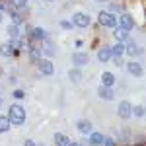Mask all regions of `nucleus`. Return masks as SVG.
<instances>
[{
    "instance_id": "obj_22",
    "label": "nucleus",
    "mask_w": 146,
    "mask_h": 146,
    "mask_svg": "<svg viewBox=\"0 0 146 146\" xmlns=\"http://www.w3.org/2000/svg\"><path fill=\"white\" fill-rule=\"evenodd\" d=\"M76 127H78V131H80V133H84V135L92 133V123H90V121H86V119L78 121V123H76Z\"/></svg>"
},
{
    "instance_id": "obj_11",
    "label": "nucleus",
    "mask_w": 146,
    "mask_h": 146,
    "mask_svg": "<svg viewBox=\"0 0 146 146\" xmlns=\"http://www.w3.org/2000/svg\"><path fill=\"white\" fill-rule=\"evenodd\" d=\"M125 53H127L129 56H138V55H142V51L138 49V45H136L135 41H131V39L125 43Z\"/></svg>"
},
{
    "instance_id": "obj_13",
    "label": "nucleus",
    "mask_w": 146,
    "mask_h": 146,
    "mask_svg": "<svg viewBox=\"0 0 146 146\" xmlns=\"http://www.w3.org/2000/svg\"><path fill=\"white\" fill-rule=\"evenodd\" d=\"M6 12H8V16L12 18V22H14V25H22V23H23V16H22V12L14 10L12 6H8V8H6Z\"/></svg>"
},
{
    "instance_id": "obj_37",
    "label": "nucleus",
    "mask_w": 146,
    "mask_h": 146,
    "mask_svg": "<svg viewBox=\"0 0 146 146\" xmlns=\"http://www.w3.org/2000/svg\"><path fill=\"white\" fill-rule=\"evenodd\" d=\"M0 107H2V98H0Z\"/></svg>"
},
{
    "instance_id": "obj_5",
    "label": "nucleus",
    "mask_w": 146,
    "mask_h": 146,
    "mask_svg": "<svg viewBox=\"0 0 146 146\" xmlns=\"http://www.w3.org/2000/svg\"><path fill=\"white\" fill-rule=\"evenodd\" d=\"M37 68H39V72H41L43 76H53V74H55V64H53V60H49V58H41V60L37 62Z\"/></svg>"
},
{
    "instance_id": "obj_16",
    "label": "nucleus",
    "mask_w": 146,
    "mask_h": 146,
    "mask_svg": "<svg viewBox=\"0 0 146 146\" xmlns=\"http://www.w3.org/2000/svg\"><path fill=\"white\" fill-rule=\"evenodd\" d=\"M103 138H105V135H101V133H90V138L86 140V144L101 146V144H103Z\"/></svg>"
},
{
    "instance_id": "obj_17",
    "label": "nucleus",
    "mask_w": 146,
    "mask_h": 146,
    "mask_svg": "<svg viewBox=\"0 0 146 146\" xmlns=\"http://www.w3.org/2000/svg\"><path fill=\"white\" fill-rule=\"evenodd\" d=\"M101 86L113 88L115 86V74L113 72H101Z\"/></svg>"
},
{
    "instance_id": "obj_34",
    "label": "nucleus",
    "mask_w": 146,
    "mask_h": 146,
    "mask_svg": "<svg viewBox=\"0 0 146 146\" xmlns=\"http://www.w3.org/2000/svg\"><path fill=\"white\" fill-rule=\"evenodd\" d=\"M70 146H84V144H80V142H72Z\"/></svg>"
},
{
    "instance_id": "obj_24",
    "label": "nucleus",
    "mask_w": 146,
    "mask_h": 146,
    "mask_svg": "<svg viewBox=\"0 0 146 146\" xmlns=\"http://www.w3.org/2000/svg\"><path fill=\"white\" fill-rule=\"evenodd\" d=\"M68 78L72 80V82H76V84H78L80 80H82V72H80L78 68H74V70H70V72H68Z\"/></svg>"
},
{
    "instance_id": "obj_36",
    "label": "nucleus",
    "mask_w": 146,
    "mask_h": 146,
    "mask_svg": "<svg viewBox=\"0 0 146 146\" xmlns=\"http://www.w3.org/2000/svg\"><path fill=\"white\" fill-rule=\"evenodd\" d=\"M0 23H2V12H0Z\"/></svg>"
},
{
    "instance_id": "obj_20",
    "label": "nucleus",
    "mask_w": 146,
    "mask_h": 146,
    "mask_svg": "<svg viewBox=\"0 0 146 146\" xmlns=\"http://www.w3.org/2000/svg\"><path fill=\"white\" fill-rule=\"evenodd\" d=\"M8 35H10V39H20V37H23L22 35V27L20 25H8Z\"/></svg>"
},
{
    "instance_id": "obj_31",
    "label": "nucleus",
    "mask_w": 146,
    "mask_h": 146,
    "mask_svg": "<svg viewBox=\"0 0 146 146\" xmlns=\"http://www.w3.org/2000/svg\"><path fill=\"white\" fill-rule=\"evenodd\" d=\"M113 60H115V64H117V66H121V64H123V56H113Z\"/></svg>"
},
{
    "instance_id": "obj_38",
    "label": "nucleus",
    "mask_w": 146,
    "mask_h": 146,
    "mask_svg": "<svg viewBox=\"0 0 146 146\" xmlns=\"http://www.w3.org/2000/svg\"><path fill=\"white\" fill-rule=\"evenodd\" d=\"M98 2H107V0H98Z\"/></svg>"
},
{
    "instance_id": "obj_9",
    "label": "nucleus",
    "mask_w": 146,
    "mask_h": 146,
    "mask_svg": "<svg viewBox=\"0 0 146 146\" xmlns=\"http://www.w3.org/2000/svg\"><path fill=\"white\" fill-rule=\"evenodd\" d=\"M98 96H100L101 100H105V101H111V100H115V90H113V88L100 86V88H98Z\"/></svg>"
},
{
    "instance_id": "obj_14",
    "label": "nucleus",
    "mask_w": 146,
    "mask_h": 146,
    "mask_svg": "<svg viewBox=\"0 0 146 146\" xmlns=\"http://www.w3.org/2000/svg\"><path fill=\"white\" fill-rule=\"evenodd\" d=\"M113 37L117 43H127L129 41V31H125L123 27H115L113 29Z\"/></svg>"
},
{
    "instance_id": "obj_27",
    "label": "nucleus",
    "mask_w": 146,
    "mask_h": 146,
    "mask_svg": "<svg viewBox=\"0 0 146 146\" xmlns=\"http://www.w3.org/2000/svg\"><path fill=\"white\" fill-rule=\"evenodd\" d=\"M60 27H62V29H68V31H70V29H74V25H72L70 20H60Z\"/></svg>"
},
{
    "instance_id": "obj_28",
    "label": "nucleus",
    "mask_w": 146,
    "mask_h": 146,
    "mask_svg": "<svg viewBox=\"0 0 146 146\" xmlns=\"http://www.w3.org/2000/svg\"><path fill=\"white\" fill-rule=\"evenodd\" d=\"M121 10H123L121 4H111L109 6V14H113V16H115V12H121Z\"/></svg>"
},
{
    "instance_id": "obj_32",
    "label": "nucleus",
    "mask_w": 146,
    "mask_h": 146,
    "mask_svg": "<svg viewBox=\"0 0 146 146\" xmlns=\"http://www.w3.org/2000/svg\"><path fill=\"white\" fill-rule=\"evenodd\" d=\"M74 45L78 47V49H82V47H84V39H76V41H74Z\"/></svg>"
},
{
    "instance_id": "obj_18",
    "label": "nucleus",
    "mask_w": 146,
    "mask_h": 146,
    "mask_svg": "<svg viewBox=\"0 0 146 146\" xmlns=\"http://www.w3.org/2000/svg\"><path fill=\"white\" fill-rule=\"evenodd\" d=\"M41 47H37V45H29V60L31 62H39L41 60Z\"/></svg>"
},
{
    "instance_id": "obj_6",
    "label": "nucleus",
    "mask_w": 146,
    "mask_h": 146,
    "mask_svg": "<svg viewBox=\"0 0 146 146\" xmlns=\"http://www.w3.org/2000/svg\"><path fill=\"white\" fill-rule=\"evenodd\" d=\"M127 70H129V74H133L136 78H142L144 76V68L140 62H135V60H131V62H127Z\"/></svg>"
},
{
    "instance_id": "obj_29",
    "label": "nucleus",
    "mask_w": 146,
    "mask_h": 146,
    "mask_svg": "<svg viewBox=\"0 0 146 146\" xmlns=\"http://www.w3.org/2000/svg\"><path fill=\"white\" fill-rule=\"evenodd\" d=\"M14 98H16V100H23V98H25V92L23 90H14Z\"/></svg>"
},
{
    "instance_id": "obj_15",
    "label": "nucleus",
    "mask_w": 146,
    "mask_h": 146,
    "mask_svg": "<svg viewBox=\"0 0 146 146\" xmlns=\"http://www.w3.org/2000/svg\"><path fill=\"white\" fill-rule=\"evenodd\" d=\"M98 60L100 62H109L111 60V47H100L98 49Z\"/></svg>"
},
{
    "instance_id": "obj_39",
    "label": "nucleus",
    "mask_w": 146,
    "mask_h": 146,
    "mask_svg": "<svg viewBox=\"0 0 146 146\" xmlns=\"http://www.w3.org/2000/svg\"><path fill=\"white\" fill-rule=\"evenodd\" d=\"M47 2H55V0H47Z\"/></svg>"
},
{
    "instance_id": "obj_21",
    "label": "nucleus",
    "mask_w": 146,
    "mask_h": 146,
    "mask_svg": "<svg viewBox=\"0 0 146 146\" xmlns=\"http://www.w3.org/2000/svg\"><path fill=\"white\" fill-rule=\"evenodd\" d=\"M55 144H56V146H70L72 142H70V138H68L66 135L56 133V135H55Z\"/></svg>"
},
{
    "instance_id": "obj_26",
    "label": "nucleus",
    "mask_w": 146,
    "mask_h": 146,
    "mask_svg": "<svg viewBox=\"0 0 146 146\" xmlns=\"http://www.w3.org/2000/svg\"><path fill=\"white\" fill-rule=\"evenodd\" d=\"M10 129V123H8V119L6 117H0V133H6Z\"/></svg>"
},
{
    "instance_id": "obj_23",
    "label": "nucleus",
    "mask_w": 146,
    "mask_h": 146,
    "mask_svg": "<svg viewBox=\"0 0 146 146\" xmlns=\"http://www.w3.org/2000/svg\"><path fill=\"white\" fill-rule=\"evenodd\" d=\"M125 55V43H115L111 47V58L113 56H123Z\"/></svg>"
},
{
    "instance_id": "obj_7",
    "label": "nucleus",
    "mask_w": 146,
    "mask_h": 146,
    "mask_svg": "<svg viewBox=\"0 0 146 146\" xmlns=\"http://www.w3.org/2000/svg\"><path fill=\"white\" fill-rule=\"evenodd\" d=\"M117 113H119L121 119H131V115H133V105H131L129 101H121L119 107H117Z\"/></svg>"
},
{
    "instance_id": "obj_12",
    "label": "nucleus",
    "mask_w": 146,
    "mask_h": 146,
    "mask_svg": "<svg viewBox=\"0 0 146 146\" xmlns=\"http://www.w3.org/2000/svg\"><path fill=\"white\" fill-rule=\"evenodd\" d=\"M0 55H4V56H18V55H20V51H16L14 45L8 41V43H2V45H0Z\"/></svg>"
},
{
    "instance_id": "obj_35",
    "label": "nucleus",
    "mask_w": 146,
    "mask_h": 146,
    "mask_svg": "<svg viewBox=\"0 0 146 146\" xmlns=\"http://www.w3.org/2000/svg\"><path fill=\"white\" fill-rule=\"evenodd\" d=\"M2 74H4V70H2V66H0V78H2Z\"/></svg>"
},
{
    "instance_id": "obj_25",
    "label": "nucleus",
    "mask_w": 146,
    "mask_h": 146,
    "mask_svg": "<svg viewBox=\"0 0 146 146\" xmlns=\"http://www.w3.org/2000/svg\"><path fill=\"white\" fill-rule=\"evenodd\" d=\"M133 115L138 117V119H142L144 117V107L142 105H133Z\"/></svg>"
},
{
    "instance_id": "obj_10",
    "label": "nucleus",
    "mask_w": 146,
    "mask_h": 146,
    "mask_svg": "<svg viewBox=\"0 0 146 146\" xmlns=\"http://www.w3.org/2000/svg\"><path fill=\"white\" fill-rule=\"evenodd\" d=\"M72 62H74V66H76V68L84 66V64H88V53H84V51L74 53V56H72Z\"/></svg>"
},
{
    "instance_id": "obj_8",
    "label": "nucleus",
    "mask_w": 146,
    "mask_h": 146,
    "mask_svg": "<svg viewBox=\"0 0 146 146\" xmlns=\"http://www.w3.org/2000/svg\"><path fill=\"white\" fill-rule=\"evenodd\" d=\"M8 6H12L14 10H18V12H22V16L27 14V10H29L27 0H8Z\"/></svg>"
},
{
    "instance_id": "obj_4",
    "label": "nucleus",
    "mask_w": 146,
    "mask_h": 146,
    "mask_svg": "<svg viewBox=\"0 0 146 146\" xmlns=\"http://www.w3.org/2000/svg\"><path fill=\"white\" fill-rule=\"evenodd\" d=\"M117 27H123L125 31H131V29L135 27V18H133V14L123 12V14H121V18L117 20Z\"/></svg>"
},
{
    "instance_id": "obj_30",
    "label": "nucleus",
    "mask_w": 146,
    "mask_h": 146,
    "mask_svg": "<svg viewBox=\"0 0 146 146\" xmlns=\"http://www.w3.org/2000/svg\"><path fill=\"white\" fill-rule=\"evenodd\" d=\"M101 146H115V140H113L111 136H105V138H103V144Z\"/></svg>"
},
{
    "instance_id": "obj_2",
    "label": "nucleus",
    "mask_w": 146,
    "mask_h": 146,
    "mask_svg": "<svg viewBox=\"0 0 146 146\" xmlns=\"http://www.w3.org/2000/svg\"><path fill=\"white\" fill-rule=\"evenodd\" d=\"M70 22H72L74 27H78V29H86V27H90L92 18L86 14V12H74V16H72Z\"/></svg>"
},
{
    "instance_id": "obj_3",
    "label": "nucleus",
    "mask_w": 146,
    "mask_h": 146,
    "mask_svg": "<svg viewBox=\"0 0 146 146\" xmlns=\"http://www.w3.org/2000/svg\"><path fill=\"white\" fill-rule=\"evenodd\" d=\"M98 23H100L101 27H117V18L109 14V12H100L98 14Z\"/></svg>"
},
{
    "instance_id": "obj_1",
    "label": "nucleus",
    "mask_w": 146,
    "mask_h": 146,
    "mask_svg": "<svg viewBox=\"0 0 146 146\" xmlns=\"http://www.w3.org/2000/svg\"><path fill=\"white\" fill-rule=\"evenodd\" d=\"M8 123L10 125H23L25 123V109H23V105H20V103H14V105H10V109H8Z\"/></svg>"
},
{
    "instance_id": "obj_33",
    "label": "nucleus",
    "mask_w": 146,
    "mask_h": 146,
    "mask_svg": "<svg viewBox=\"0 0 146 146\" xmlns=\"http://www.w3.org/2000/svg\"><path fill=\"white\" fill-rule=\"evenodd\" d=\"M23 146H37V144H35L33 140H25V142H23Z\"/></svg>"
},
{
    "instance_id": "obj_19",
    "label": "nucleus",
    "mask_w": 146,
    "mask_h": 146,
    "mask_svg": "<svg viewBox=\"0 0 146 146\" xmlns=\"http://www.w3.org/2000/svg\"><path fill=\"white\" fill-rule=\"evenodd\" d=\"M41 53H45L47 56H55V53H56V47H55V43H51V41H43V49H41Z\"/></svg>"
}]
</instances>
